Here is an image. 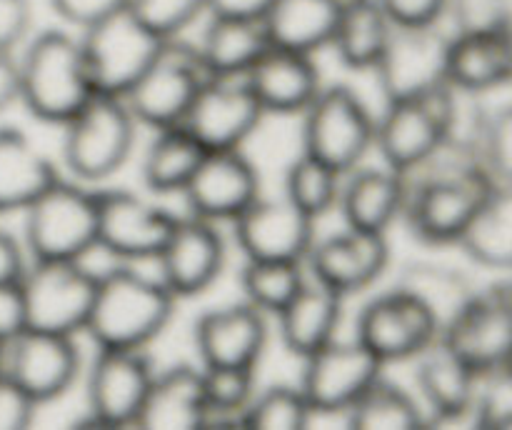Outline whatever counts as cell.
Returning a JSON list of instances; mask_svg holds the SVG:
<instances>
[{"label": "cell", "instance_id": "obj_1", "mask_svg": "<svg viewBox=\"0 0 512 430\" xmlns=\"http://www.w3.org/2000/svg\"><path fill=\"white\" fill-rule=\"evenodd\" d=\"M450 158L435 165L415 183H408L403 218L413 238L425 245L460 243L495 180L478 158L445 148Z\"/></svg>", "mask_w": 512, "mask_h": 430}, {"label": "cell", "instance_id": "obj_2", "mask_svg": "<svg viewBox=\"0 0 512 430\" xmlns=\"http://www.w3.org/2000/svg\"><path fill=\"white\" fill-rule=\"evenodd\" d=\"M175 295L160 275H145L133 263H120L98 275L85 333L98 348L143 350L168 328Z\"/></svg>", "mask_w": 512, "mask_h": 430}, {"label": "cell", "instance_id": "obj_3", "mask_svg": "<svg viewBox=\"0 0 512 430\" xmlns=\"http://www.w3.org/2000/svg\"><path fill=\"white\" fill-rule=\"evenodd\" d=\"M18 70L20 103L40 123L65 125L95 95L83 45L63 30L35 35Z\"/></svg>", "mask_w": 512, "mask_h": 430}, {"label": "cell", "instance_id": "obj_4", "mask_svg": "<svg viewBox=\"0 0 512 430\" xmlns=\"http://www.w3.org/2000/svg\"><path fill=\"white\" fill-rule=\"evenodd\" d=\"M458 90L445 80L418 98L388 103L383 118L375 120V148L383 165L410 175L425 168L448 138Z\"/></svg>", "mask_w": 512, "mask_h": 430}, {"label": "cell", "instance_id": "obj_5", "mask_svg": "<svg viewBox=\"0 0 512 430\" xmlns=\"http://www.w3.org/2000/svg\"><path fill=\"white\" fill-rule=\"evenodd\" d=\"M135 125L123 98L95 93L63 125V163L83 183H100L128 163Z\"/></svg>", "mask_w": 512, "mask_h": 430}, {"label": "cell", "instance_id": "obj_6", "mask_svg": "<svg viewBox=\"0 0 512 430\" xmlns=\"http://www.w3.org/2000/svg\"><path fill=\"white\" fill-rule=\"evenodd\" d=\"M23 213L33 260H83L98 248V195L80 185L60 178Z\"/></svg>", "mask_w": 512, "mask_h": 430}, {"label": "cell", "instance_id": "obj_7", "mask_svg": "<svg viewBox=\"0 0 512 430\" xmlns=\"http://www.w3.org/2000/svg\"><path fill=\"white\" fill-rule=\"evenodd\" d=\"M375 145V118L350 85L320 88L303 110V153L330 165L340 175L363 163Z\"/></svg>", "mask_w": 512, "mask_h": 430}, {"label": "cell", "instance_id": "obj_8", "mask_svg": "<svg viewBox=\"0 0 512 430\" xmlns=\"http://www.w3.org/2000/svg\"><path fill=\"white\" fill-rule=\"evenodd\" d=\"M25 328L45 333H83L93 308L98 275L83 260H35L18 283Z\"/></svg>", "mask_w": 512, "mask_h": 430}, {"label": "cell", "instance_id": "obj_9", "mask_svg": "<svg viewBox=\"0 0 512 430\" xmlns=\"http://www.w3.org/2000/svg\"><path fill=\"white\" fill-rule=\"evenodd\" d=\"M165 43L168 40L145 28L130 8L85 28L80 45L95 93L125 98V93L155 63Z\"/></svg>", "mask_w": 512, "mask_h": 430}, {"label": "cell", "instance_id": "obj_10", "mask_svg": "<svg viewBox=\"0 0 512 430\" xmlns=\"http://www.w3.org/2000/svg\"><path fill=\"white\" fill-rule=\"evenodd\" d=\"M208 80L198 48L170 38L143 78L125 93V105L138 123L153 130L183 125L195 95Z\"/></svg>", "mask_w": 512, "mask_h": 430}, {"label": "cell", "instance_id": "obj_11", "mask_svg": "<svg viewBox=\"0 0 512 430\" xmlns=\"http://www.w3.org/2000/svg\"><path fill=\"white\" fill-rule=\"evenodd\" d=\"M438 340L478 378L503 375L512 358V290L500 285L475 293Z\"/></svg>", "mask_w": 512, "mask_h": 430}, {"label": "cell", "instance_id": "obj_12", "mask_svg": "<svg viewBox=\"0 0 512 430\" xmlns=\"http://www.w3.org/2000/svg\"><path fill=\"white\" fill-rule=\"evenodd\" d=\"M98 195V248L120 263L155 260L178 215L130 190H100Z\"/></svg>", "mask_w": 512, "mask_h": 430}, {"label": "cell", "instance_id": "obj_13", "mask_svg": "<svg viewBox=\"0 0 512 430\" xmlns=\"http://www.w3.org/2000/svg\"><path fill=\"white\" fill-rule=\"evenodd\" d=\"M80 368L83 360L73 335L23 328L3 348V373L35 405L63 398L78 380Z\"/></svg>", "mask_w": 512, "mask_h": 430}, {"label": "cell", "instance_id": "obj_14", "mask_svg": "<svg viewBox=\"0 0 512 430\" xmlns=\"http://www.w3.org/2000/svg\"><path fill=\"white\" fill-rule=\"evenodd\" d=\"M153 378V363L143 350L98 348L88 370V423L135 428Z\"/></svg>", "mask_w": 512, "mask_h": 430}, {"label": "cell", "instance_id": "obj_15", "mask_svg": "<svg viewBox=\"0 0 512 430\" xmlns=\"http://www.w3.org/2000/svg\"><path fill=\"white\" fill-rule=\"evenodd\" d=\"M303 360L298 388L318 413H348L383 373V363L358 338H335Z\"/></svg>", "mask_w": 512, "mask_h": 430}, {"label": "cell", "instance_id": "obj_16", "mask_svg": "<svg viewBox=\"0 0 512 430\" xmlns=\"http://www.w3.org/2000/svg\"><path fill=\"white\" fill-rule=\"evenodd\" d=\"M355 338L385 365L420 358L440 338V330L418 300L393 288L360 310Z\"/></svg>", "mask_w": 512, "mask_h": 430}, {"label": "cell", "instance_id": "obj_17", "mask_svg": "<svg viewBox=\"0 0 512 430\" xmlns=\"http://www.w3.org/2000/svg\"><path fill=\"white\" fill-rule=\"evenodd\" d=\"M263 105L245 78H210L195 95L183 128L205 150H238L263 123Z\"/></svg>", "mask_w": 512, "mask_h": 430}, {"label": "cell", "instance_id": "obj_18", "mask_svg": "<svg viewBox=\"0 0 512 430\" xmlns=\"http://www.w3.org/2000/svg\"><path fill=\"white\" fill-rule=\"evenodd\" d=\"M450 38L438 25L428 28H398L393 25L388 45L375 65L380 93L388 103L418 98L435 85L445 83V60Z\"/></svg>", "mask_w": 512, "mask_h": 430}, {"label": "cell", "instance_id": "obj_19", "mask_svg": "<svg viewBox=\"0 0 512 430\" xmlns=\"http://www.w3.org/2000/svg\"><path fill=\"white\" fill-rule=\"evenodd\" d=\"M233 235L245 258L303 263L315 243V220L285 195L255 198L233 220Z\"/></svg>", "mask_w": 512, "mask_h": 430}, {"label": "cell", "instance_id": "obj_20", "mask_svg": "<svg viewBox=\"0 0 512 430\" xmlns=\"http://www.w3.org/2000/svg\"><path fill=\"white\" fill-rule=\"evenodd\" d=\"M185 205L195 218L233 223L255 198H260V175L243 150H205L193 178L183 188Z\"/></svg>", "mask_w": 512, "mask_h": 430}, {"label": "cell", "instance_id": "obj_21", "mask_svg": "<svg viewBox=\"0 0 512 430\" xmlns=\"http://www.w3.org/2000/svg\"><path fill=\"white\" fill-rule=\"evenodd\" d=\"M155 265L175 298H193L218 283L225 268V240L210 220L178 218Z\"/></svg>", "mask_w": 512, "mask_h": 430}, {"label": "cell", "instance_id": "obj_22", "mask_svg": "<svg viewBox=\"0 0 512 430\" xmlns=\"http://www.w3.org/2000/svg\"><path fill=\"white\" fill-rule=\"evenodd\" d=\"M305 260L313 280L345 298L383 278L390 265V243L385 233L345 228L343 233L315 240Z\"/></svg>", "mask_w": 512, "mask_h": 430}, {"label": "cell", "instance_id": "obj_23", "mask_svg": "<svg viewBox=\"0 0 512 430\" xmlns=\"http://www.w3.org/2000/svg\"><path fill=\"white\" fill-rule=\"evenodd\" d=\"M268 333L263 310L243 300L205 310L195 323L193 340L203 368H255Z\"/></svg>", "mask_w": 512, "mask_h": 430}, {"label": "cell", "instance_id": "obj_24", "mask_svg": "<svg viewBox=\"0 0 512 430\" xmlns=\"http://www.w3.org/2000/svg\"><path fill=\"white\" fill-rule=\"evenodd\" d=\"M265 113L303 115L320 93V70L313 55L270 45L263 58L243 75Z\"/></svg>", "mask_w": 512, "mask_h": 430}, {"label": "cell", "instance_id": "obj_25", "mask_svg": "<svg viewBox=\"0 0 512 430\" xmlns=\"http://www.w3.org/2000/svg\"><path fill=\"white\" fill-rule=\"evenodd\" d=\"M340 185L338 208L343 220L353 230L388 233L390 225L403 218L408 175L395 173L388 165H363L345 173Z\"/></svg>", "mask_w": 512, "mask_h": 430}, {"label": "cell", "instance_id": "obj_26", "mask_svg": "<svg viewBox=\"0 0 512 430\" xmlns=\"http://www.w3.org/2000/svg\"><path fill=\"white\" fill-rule=\"evenodd\" d=\"M208 420L203 370L180 363L155 373L135 428L143 430H198Z\"/></svg>", "mask_w": 512, "mask_h": 430}, {"label": "cell", "instance_id": "obj_27", "mask_svg": "<svg viewBox=\"0 0 512 430\" xmlns=\"http://www.w3.org/2000/svg\"><path fill=\"white\" fill-rule=\"evenodd\" d=\"M445 80L465 93H488L512 83V25L503 33L453 35Z\"/></svg>", "mask_w": 512, "mask_h": 430}, {"label": "cell", "instance_id": "obj_28", "mask_svg": "<svg viewBox=\"0 0 512 430\" xmlns=\"http://www.w3.org/2000/svg\"><path fill=\"white\" fill-rule=\"evenodd\" d=\"M275 318H278L280 340L288 353L308 358L338 338L340 320H343V295L325 288L318 280H305L303 290Z\"/></svg>", "mask_w": 512, "mask_h": 430}, {"label": "cell", "instance_id": "obj_29", "mask_svg": "<svg viewBox=\"0 0 512 430\" xmlns=\"http://www.w3.org/2000/svg\"><path fill=\"white\" fill-rule=\"evenodd\" d=\"M270 48L263 20L213 15L198 45L210 78H243Z\"/></svg>", "mask_w": 512, "mask_h": 430}, {"label": "cell", "instance_id": "obj_30", "mask_svg": "<svg viewBox=\"0 0 512 430\" xmlns=\"http://www.w3.org/2000/svg\"><path fill=\"white\" fill-rule=\"evenodd\" d=\"M55 165L13 125L0 128V213L25 210L40 193L58 183Z\"/></svg>", "mask_w": 512, "mask_h": 430}, {"label": "cell", "instance_id": "obj_31", "mask_svg": "<svg viewBox=\"0 0 512 430\" xmlns=\"http://www.w3.org/2000/svg\"><path fill=\"white\" fill-rule=\"evenodd\" d=\"M343 0H273L263 15L270 45L313 55L333 43Z\"/></svg>", "mask_w": 512, "mask_h": 430}, {"label": "cell", "instance_id": "obj_32", "mask_svg": "<svg viewBox=\"0 0 512 430\" xmlns=\"http://www.w3.org/2000/svg\"><path fill=\"white\" fill-rule=\"evenodd\" d=\"M418 390L430 415L465 413L478 400V375L445 343L435 340L418 363Z\"/></svg>", "mask_w": 512, "mask_h": 430}, {"label": "cell", "instance_id": "obj_33", "mask_svg": "<svg viewBox=\"0 0 512 430\" xmlns=\"http://www.w3.org/2000/svg\"><path fill=\"white\" fill-rule=\"evenodd\" d=\"M393 23L378 0H343L333 48L350 70H373L388 45Z\"/></svg>", "mask_w": 512, "mask_h": 430}, {"label": "cell", "instance_id": "obj_34", "mask_svg": "<svg viewBox=\"0 0 512 430\" xmlns=\"http://www.w3.org/2000/svg\"><path fill=\"white\" fill-rule=\"evenodd\" d=\"M473 263L512 270V185H495L460 238Z\"/></svg>", "mask_w": 512, "mask_h": 430}, {"label": "cell", "instance_id": "obj_35", "mask_svg": "<svg viewBox=\"0 0 512 430\" xmlns=\"http://www.w3.org/2000/svg\"><path fill=\"white\" fill-rule=\"evenodd\" d=\"M395 288L408 293L413 300H418L433 315L440 333L458 318L460 310L475 295L473 285L468 283V278L463 273L438 263L405 265Z\"/></svg>", "mask_w": 512, "mask_h": 430}, {"label": "cell", "instance_id": "obj_36", "mask_svg": "<svg viewBox=\"0 0 512 430\" xmlns=\"http://www.w3.org/2000/svg\"><path fill=\"white\" fill-rule=\"evenodd\" d=\"M203 155L205 148L183 125L158 130L143 155L140 173H143L145 188L155 195L183 193Z\"/></svg>", "mask_w": 512, "mask_h": 430}, {"label": "cell", "instance_id": "obj_37", "mask_svg": "<svg viewBox=\"0 0 512 430\" xmlns=\"http://www.w3.org/2000/svg\"><path fill=\"white\" fill-rule=\"evenodd\" d=\"M425 415L413 395L380 375L348 410V430H420Z\"/></svg>", "mask_w": 512, "mask_h": 430}, {"label": "cell", "instance_id": "obj_38", "mask_svg": "<svg viewBox=\"0 0 512 430\" xmlns=\"http://www.w3.org/2000/svg\"><path fill=\"white\" fill-rule=\"evenodd\" d=\"M303 263L288 260H250L240 268V290L258 310L278 315L303 290Z\"/></svg>", "mask_w": 512, "mask_h": 430}, {"label": "cell", "instance_id": "obj_39", "mask_svg": "<svg viewBox=\"0 0 512 430\" xmlns=\"http://www.w3.org/2000/svg\"><path fill=\"white\" fill-rule=\"evenodd\" d=\"M343 175L330 165L320 163L313 155L303 153L293 160L285 173V198L298 205L305 215L318 220L320 215L330 213L338 205Z\"/></svg>", "mask_w": 512, "mask_h": 430}, {"label": "cell", "instance_id": "obj_40", "mask_svg": "<svg viewBox=\"0 0 512 430\" xmlns=\"http://www.w3.org/2000/svg\"><path fill=\"white\" fill-rule=\"evenodd\" d=\"M310 405L298 385H270L255 393L248 408L240 413V428L248 430H305Z\"/></svg>", "mask_w": 512, "mask_h": 430}, {"label": "cell", "instance_id": "obj_41", "mask_svg": "<svg viewBox=\"0 0 512 430\" xmlns=\"http://www.w3.org/2000/svg\"><path fill=\"white\" fill-rule=\"evenodd\" d=\"M208 415H223L240 423V413L255 395V368H203Z\"/></svg>", "mask_w": 512, "mask_h": 430}, {"label": "cell", "instance_id": "obj_42", "mask_svg": "<svg viewBox=\"0 0 512 430\" xmlns=\"http://www.w3.org/2000/svg\"><path fill=\"white\" fill-rule=\"evenodd\" d=\"M128 8L145 28L170 40L208 10V0H128Z\"/></svg>", "mask_w": 512, "mask_h": 430}, {"label": "cell", "instance_id": "obj_43", "mask_svg": "<svg viewBox=\"0 0 512 430\" xmlns=\"http://www.w3.org/2000/svg\"><path fill=\"white\" fill-rule=\"evenodd\" d=\"M455 35L503 33L512 25L510 0H448Z\"/></svg>", "mask_w": 512, "mask_h": 430}, {"label": "cell", "instance_id": "obj_44", "mask_svg": "<svg viewBox=\"0 0 512 430\" xmlns=\"http://www.w3.org/2000/svg\"><path fill=\"white\" fill-rule=\"evenodd\" d=\"M480 165L498 185H512V105L485 120Z\"/></svg>", "mask_w": 512, "mask_h": 430}, {"label": "cell", "instance_id": "obj_45", "mask_svg": "<svg viewBox=\"0 0 512 430\" xmlns=\"http://www.w3.org/2000/svg\"><path fill=\"white\" fill-rule=\"evenodd\" d=\"M390 23L398 28H428L438 25L448 10V0H378Z\"/></svg>", "mask_w": 512, "mask_h": 430}, {"label": "cell", "instance_id": "obj_46", "mask_svg": "<svg viewBox=\"0 0 512 430\" xmlns=\"http://www.w3.org/2000/svg\"><path fill=\"white\" fill-rule=\"evenodd\" d=\"M38 405L0 370V430L30 428Z\"/></svg>", "mask_w": 512, "mask_h": 430}, {"label": "cell", "instance_id": "obj_47", "mask_svg": "<svg viewBox=\"0 0 512 430\" xmlns=\"http://www.w3.org/2000/svg\"><path fill=\"white\" fill-rule=\"evenodd\" d=\"M50 8L75 28H90L98 20L128 8V0H50Z\"/></svg>", "mask_w": 512, "mask_h": 430}, {"label": "cell", "instance_id": "obj_48", "mask_svg": "<svg viewBox=\"0 0 512 430\" xmlns=\"http://www.w3.org/2000/svg\"><path fill=\"white\" fill-rule=\"evenodd\" d=\"M30 30L28 0H0V50L13 53L15 45L23 43Z\"/></svg>", "mask_w": 512, "mask_h": 430}, {"label": "cell", "instance_id": "obj_49", "mask_svg": "<svg viewBox=\"0 0 512 430\" xmlns=\"http://www.w3.org/2000/svg\"><path fill=\"white\" fill-rule=\"evenodd\" d=\"M25 328L23 298L18 285L0 283V350Z\"/></svg>", "mask_w": 512, "mask_h": 430}, {"label": "cell", "instance_id": "obj_50", "mask_svg": "<svg viewBox=\"0 0 512 430\" xmlns=\"http://www.w3.org/2000/svg\"><path fill=\"white\" fill-rule=\"evenodd\" d=\"M25 270L28 268H25L23 248L8 230L0 228V283L18 285L23 280Z\"/></svg>", "mask_w": 512, "mask_h": 430}, {"label": "cell", "instance_id": "obj_51", "mask_svg": "<svg viewBox=\"0 0 512 430\" xmlns=\"http://www.w3.org/2000/svg\"><path fill=\"white\" fill-rule=\"evenodd\" d=\"M20 100V70L18 60L10 50H0V113Z\"/></svg>", "mask_w": 512, "mask_h": 430}, {"label": "cell", "instance_id": "obj_52", "mask_svg": "<svg viewBox=\"0 0 512 430\" xmlns=\"http://www.w3.org/2000/svg\"><path fill=\"white\" fill-rule=\"evenodd\" d=\"M273 0H208L210 15H230V18L263 20Z\"/></svg>", "mask_w": 512, "mask_h": 430}, {"label": "cell", "instance_id": "obj_53", "mask_svg": "<svg viewBox=\"0 0 512 430\" xmlns=\"http://www.w3.org/2000/svg\"><path fill=\"white\" fill-rule=\"evenodd\" d=\"M493 430H512V408L503 410V413H500L498 418H495Z\"/></svg>", "mask_w": 512, "mask_h": 430}, {"label": "cell", "instance_id": "obj_54", "mask_svg": "<svg viewBox=\"0 0 512 430\" xmlns=\"http://www.w3.org/2000/svg\"><path fill=\"white\" fill-rule=\"evenodd\" d=\"M503 378H508V383L512 385V358H510V363L505 365V370H503Z\"/></svg>", "mask_w": 512, "mask_h": 430}, {"label": "cell", "instance_id": "obj_55", "mask_svg": "<svg viewBox=\"0 0 512 430\" xmlns=\"http://www.w3.org/2000/svg\"><path fill=\"white\" fill-rule=\"evenodd\" d=\"M0 370H3V350H0Z\"/></svg>", "mask_w": 512, "mask_h": 430}, {"label": "cell", "instance_id": "obj_56", "mask_svg": "<svg viewBox=\"0 0 512 430\" xmlns=\"http://www.w3.org/2000/svg\"><path fill=\"white\" fill-rule=\"evenodd\" d=\"M510 290H512V285H510Z\"/></svg>", "mask_w": 512, "mask_h": 430}]
</instances>
